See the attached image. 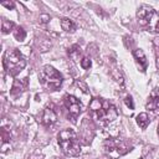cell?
<instances>
[{"label":"cell","mask_w":159,"mask_h":159,"mask_svg":"<svg viewBox=\"0 0 159 159\" xmlns=\"http://www.w3.org/2000/svg\"><path fill=\"white\" fill-rule=\"evenodd\" d=\"M89 111L94 119L101 123L113 122L118 116L117 108L111 102L103 98H93L89 103Z\"/></svg>","instance_id":"1"},{"label":"cell","mask_w":159,"mask_h":159,"mask_svg":"<svg viewBox=\"0 0 159 159\" xmlns=\"http://www.w3.org/2000/svg\"><path fill=\"white\" fill-rule=\"evenodd\" d=\"M61 150L68 157H77L81 153V145L77 139V134L72 129H63L57 135Z\"/></svg>","instance_id":"2"},{"label":"cell","mask_w":159,"mask_h":159,"mask_svg":"<svg viewBox=\"0 0 159 159\" xmlns=\"http://www.w3.org/2000/svg\"><path fill=\"white\" fill-rule=\"evenodd\" d=\"M138 22L149 32L159 34V12L153 7L143 5L137 11Z\"/></svg>","instance_id":"3"},{"label":"cell","mask_w":159,"mask_h":159,"mask_svg":"<svg viewBox=\"0 0 159 159\" xmlns=\"http://www.w3.org/2000/svg\"><path fill=\"white\" fill-rule=\"evenodd\" d=\"M40 83L48 91H57L62 84V76L61 73L50 65L42 67L39 73Z\"/></svg>","instance_id":"4"},{"label":"cell","mask_w":159,"mask_h":159,"mask_svg":"<svg viewBox=\"0 0 159 159\" xmlns=\"http://www.w3.org/2000/svg\"><path fill=\"white\" fill-rule=\"evenodd\" d=\"M26 66V61L16 48H9L4 55V67L9 75H19Z\"/></svg>","instance_id":"5"},{"label":"cell","mask_w":159,"mask_h":159,"mask_svg":"<svg viewBox=\"0 0 159 159\" xmlns=\"http://www.w3.org/2000/svg\"><path fill=\"white\" fill-rule=\"evenodd\" d=\"M103 149H104V153L107 157H109L112 159H118L119 157L128 153L130 150V147L122 139L111 138V139H107L104 142Z\"/></svg>","instance_id":"6"},{"label":"cell","mask_w":159,"mask_h":159,"mask_svg":"<svg viewBox=\"0 0 159 159\" xmlns=\"http://www.w3.org/2000/svg\"><path fill=\"white\" fill-rule=\"evenodd\" d=\"M65 106H66V108H67L70 116H71L73 119H75V118L81 113V111H82V103L80 102L78 98H76V97L72 96V94H67V96L65 97Z\"/></svg>","instance_id":"7"},{"label":"cell","mask_w":159,"mask_h":159,"mask_svg":"<svg viewBox=\"0 0 159 159\" xmlns=\"http://www.w3.org/2000/svg\"><path fill=\"white\" fill-rule=\"evenodd\" d=\"M41 119H42V123L48 127V125H52V124L56 123V120H57V114H56V112H55L52 108L46 107V108L43 109V112H42Z\"/></svg>","instance_id":"8"},{"label":"cell","mask_w":159,"mask_h":159,"mask_svg":"<svg viewBox=\"0 0 159 159\" xmlns=\"http://www.w3.org/2000/svg\"><path fill=\"white\" fill-rule=\"evenodd\" d=\"M147 109L149 111H158L159 109V87H155L147 102Z\"/></svg>","instance_id":"9"},{"label":"cell","mask_w":159,"mask_h":159,"mask_svg":"<svg viewBox=\"0 0 159 159\" xmlns=\"http://www.w3.org/2000/svg\"><path fill=\"white\" fill-rule=\"evenodd\" d=\"M10 137H11L10 123H7L4 119L2 123H1V144H2V149L5 148V144L10 142Z\"/></svg>","instance_id":"10"},{"label":"cell","mask_w":159,"mask_h":159,"mask_svg":"<svg viewBox=\"0 0 159 159\" xmlns=\"http://www.w3.org/2000/svg\"><path fill=\"white\" fill-rule=\"evenodd\" d=\"M134 57H135L137 63L139 65L140 71L144 72V71L147 70V65H148V62H147V57H145L144 52H143L140 48H137V50L134 51Z\"/></svg>","instance_id":"11"},{"label":"cell","mask_w":159,"mask_h":159,"mask_svg":"<svg viewBox=\"0 0 159 159\" xmlns=\"http://www.w3.org/2000/svg\"><path fill=\"white\" fill-rule=\"evenodd\" d=\"M61 27H62L66 32H75V31H76V29H77L76 24H75L72 20L67 19V17L61 19Z\"/></svg>","instance_id":"12"},{"label":"cell","mask_w":159,"mask_h":159,"mask_svg":"<svg viewBox=\"0 0 159 159\" xmlns=\"http://www.w3.org/2000/svg\"><path fill=\"white\" fill-rule=\"evenodd\" d=\"M144 159H159V148H145Z\"/></svg>","instance_id":"13"},{"label":"cell","mask_w":159,"mask_h":159,"mask_svg":"<svg viewBox=\"0 0 159 159\" xmlns=\"http://www.w3.org/2000/svg\"><path fill=\"white\" fill-rule=\"evenodd\" d=\"M68 56L73 61H80V57H81V47L78 45H73L72 47H70L68 48Z\"/></svg>","instance_id":"14"},{"label":"cell","mask_w":159,"mask_h":159,"mask_svg":"<svg viewBox=\"0 0 159 159\" xmlns=\"http://www.w3.org/2000/svg\"><path fill=\"white\" fill-rule=\"evenodd\" d=\"M137 123L142 129H145L149 124V117L147 113H140L137 116Z\"/></svg>","instance_id":"15"},{"label":"cell","mask_w":159,"mask_h":159,"mask_svg":"<svg viewBox=\"0 0 159 159\" xmlns=\"http://www.w3.org/2000/svg\"><path fill=\"white\" fill-rule=\"evenodd\" d=\"M12 29H15L14 22H11V21H9L6 19L1 20V31H2V34H9L10 31H14Z\"/></svg>","instance_id":"16"},{"label":"cell","mask_w":159,"mask_h":159,"mask_svg":"<svg viewBox=\"0 0 159 159\" xmlns=\"http://www.w3.org/2000/svg\"><path fill=\"white\" fill-rule=\"evenodd\" d=\"M12 34H14V37H15L17 41H24L25 37H26V32H25V30H24L21 26H16V27L14 29Z\"/></svg>","instance_id":"17"},{"label":"cell","mask_w":159,"mask_h":159,"mask_svg":"<svg viewBox=\"0 0 159 159\" xmlns=\"http://www.w3.org/2000/svg\"><path fill=\"white\" fill-rule=\"evenodd\" d=\"M80 65H81V67H82L83 70H88V68L92 66V62H91V60H89L88 57H83V58H81Z\"/></svg>","instance_id":"18"},{"label":"cell","mask_w":159,"mask_h":159,"mask_svg":"<svg viewBox=\"0 0 159 159\" xmlns=\"http://www.w3.org/2000/svg\"><path fill=\"white\" fill-rule=\"evenodd\" d=\"M154 50L157 55V67L159 68V37L154 39Z\"/></svg>","instance_id":"19"},{"label":"cell","mask_w":159,"mask_h":159,"mask_svg":"<svg viewBox=\"0 0 159 159\" xmlns=\"http://www.w3.org/2000/svg\"><path fill=\"white\" fill-rule=\"evenodd\" d=\"M124 102H125V104H127L130 109H133V108H134V104H133V101H132V97H130V96H127V97H125V99H124Z\"/></svg>","instance_id":"20"},{"label":"cell","mask_w":159,"mask_h":159,"mask_svg":"<svg viewBox=\"0 0 159 159\" xmlns=\"http://www.w3.org/2000/svg\"><path fill=\"white\" fill-rule=\"evenodd\" d=\"M1 5H2V6H6V7H9V9H12V7H14V2H6V1H2Z\"/></svg>","instance_id":"21"},{"label":"cell","mask_w":159,"mask_h":159,"mask_svg":"<svg viewBox=\"0 0 159 159\" xmlns=\"http://www.w3.org/2000/svg\"><path fill=\"white\" fill-rule=\"evenodd\" d=\"M27 159H43V157L40 155V154H32V155H30Z\"/></svg>","instance_id":"22"},{"label":"cell","mask_w":159,"mask_h":159,"mask_svg":"<svg viewBox=\"0 0 159 159\" xmlns=\"http://www.w3.org/2000/svg\"><path fill=\"white\" fill-rule=\"evenodd\" d=\"M40 19H41V22H47V21L50 20V17H48L47 15H41Z\"/></svg>","instance_id":"23"},{"label":"cell","mask_w":159,"mask_h":159,"mask_svg":"<svg viewBox=\"0 0 159 159\" xmlns=\"http://www.w3.org/2000/svg\"><path fill=\"white\" fill-rule=\"evenodd\" d=\"M158 135H159V125H158Z\"/></svg>","instance_id":"24"}]
</instances>
